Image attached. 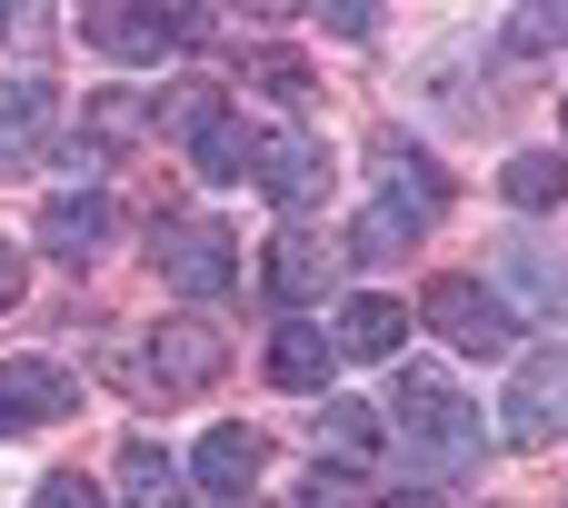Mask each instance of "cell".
Here are the masks:
<instances>
[{
  "mask_svg": "<svg viewBox=\"0 0 568 508\" xmlns=\"http://www.w3.org/2000/svg\"><path fill=\"white\" fill-rule=\"evenodd\" d=\"M120 499L130 508H190V469H180L160 439H130V449H120Z\"/></svg>",
  "mask_w": 568,
  "mask_h": 508,
  "instance_id": "obj_16",
  "label": "cell"
},
{
  "mask_svg": "<svg viewBox=\"0 0 568 508\" xmlns=\"http://www.w3.org/2000/svg\"><path fill=\"white\" fill-rule=\"evenodd\" d=\"M250 190L270 200V210H320V190H329V150L320 140H300V130H260V170H250Z\"/></svg>",
  "mask_w": 568,
  "mask_h": 508,
  "instance_id": "obj_6",
  "label": "cell"
},
{
  "mask_svg": "<svg viewBox=\"0 0 568 508\" xmlns=\"http://www.w3.org/2000/svg\"><path fill=\"white\" fill-rule=\"evenodd\" d=\"M150 260H160V280H170L180 299H220V289L240 280V240H230L220 220H160Z\"/></svg>",
  "mask_w": 568,
  "mask_h": 508,
  "instance_id": "obj_5",
  "label": "cell"
},
{
  "mask_svg": "<svg viewBox=\"0 0 568 508\" xmlns=\"http://www.w3.org/2000/svg\"><path fill=\"white\" fill-rule=\"evenodd\" d=\"M110 220H120V210H110V190H50V200H40V250L80 270V260H100V250H110Z\"/></svg>",
  "mask_w": 568,
  "mask_h": 508,
  "instance_id": "obj_10",
  "label": "cell"
},
{
  "mask_svg": "<svg viewBox=\"0 0 568 508\" xmlns=\"http://www.w3.org/2000/svg\"><path fill=\"white\" fill-rule=\"evenodd\" d=\"M220 369H230V339L210 319H160L150 329V379L160 389H210Z\"/></svg>",
  "mask_w": 568,
  "mask_h": 508,
  "instance_id": "obj_12",
  "label": "cell"
},
{
  "mask_svg": "<svg viewBox=\"0 0 568 508\" xmlns=\"http://www.w3.org/2000/svg\"><path fill=\"white\" fill-rule=\"evenodd\" d=\"M329 289H339V250L320 230H280L270 240V299L280 309H320Z\"/></svg>",
  "mask_w": 568,
  "mask_h": 508,
  "instance_id": "obj_11",
  "label": "cell"
},
{
  "mask_svg": "<svg viewBox=\"0 0 568 508\" xmlns=\"http://www.w3.org/2000/svg\"><path fill=\"white\" fill-rule=\"evenodd\" d=\"M320 449H329L339 469H369V449H379V409H369V399H329V409H320Z\"/></svg>",
  "mask_w": 568,
  "mask_h": 508,
  "instance_id": "obj_18",
  "label": "cell"
},
{
  "mask_svg": "<svg viewBox=\"0 0 568 508\" xmlns=\"http://www.w3.org/2000/svg\"><path fill=\"white\" fill-rule=\"evenodd\" d=\"M260 469H270L260 429H210V439L190 449V489H210V499H250V489H260Z\"/></svg>",
  "mask_w": 568,
  "mask_h": 508,
  "instance_id": "obj_14",
  "label": "cell"
},
{
  "mask_svg": "<svg viewBox=\"0 0 568 508\" xmlns=\"http://www.w3.org/2000/svg\"><path fill=\"white\" fill-rule=\"evenodd\" d=\"M439 200H449V180L429 170V150H389V180H379V200H369V210L349 220V250H339V260L379 270V260L419 250V230L439 220Z\"/></svg>",
  "mask_w": 568,
  "mask_h": 508,
  "instance_id": "obj_2",
  "label": "cell"
},
{
  "mask_svg": "<svg viewBox=\"0 0 568 508\" xmlns=\"http://www.w3.org/2000/svg\"><path fill=\"white\" fill-rule=\"evenodd\" d=\"M559 40H568V10H549V0L509 20V50H559Z\"/></svg>",
  "mask_w": 568,
  "mask_h": 508,
  "instance_id": "obj_23",
  "label": "cell"
},
{
  "mask_svg": "<svg viewBox=\"0 0 568 508\" xmlns=\"http://www.w3.org/2000/svg\"><path fill=\"white\" fill-rule=\"evenodd\" d=\"M10 299H20V250L0 240V309H10Z\"/></svg>",
  "mask_w": 568,
  "mask_h": 508,
  "instance_id": "obj_25",
  "label": "cell"
},
{
  "mask_svg": "<svg viewBox=\"0 0 568 508\" xmlns=\"http://www.w3.org/2000/svg\"><path fill=\"white\" fill-rule=\"evenodd\" d=\"M300 508H379V489H369V469H339V459H320L310 469V499Z\"/></svg>",
  "mask_w": 568,
  "mask_h": 508,
  "instance_id": "obj_21",
  "label": "cell"
},
{
  "mask_svg": "<svg viewBox=\"0 0 568 508\" xmlns=\"http://www.w3.org/2000/svg\"><path fill=\"white\" fill-rule=\"evenodd\" d=\"M80 130H90L80 150L100 160V140H140V130H150V100H140V90H100V100L80 110Z\"/></svg>",
  "mask_w": 568,
  "mask_h": 508,
  "instance_id": "obj_20",
  "label": "cell"
},
{
  "mask_svg": "<svg viewBox=\"0 0 568 508\" xmlns=\"http://www.w3.org/2000/svg\"><path fill=\"white\" fill-rule=\"evenodd\" d=\"M329 369H339V349H329L320 319H280V329H270V379H280L290 399H329Z\"/></svg>",
  "mask_w": 568,
  "mask_h": 508,
  "instance_id": "obj_13",
  "label": "cell"
},
{
  "mask_svg": "<svg viewBox=\"0 0 568 508\" xmlns=\"http://www.w3.org/2000/svg\"><path fill=\"white\" fill-rule=\"evenodd\" d=\"M200 30H210L200 10H160V0H100V10H80V40L110 50V60H130V70H160V60L190 50Z\"/></svg>",
  "mask_w": 568,
  "mask_h": 508,
  "instance_id": "obj_3",
  "label": "cell"
},
{
  "mask_svg": "<svg viewBox=\"0 0 568 508\" xmlns=\"http://www.w3.org/2000/svg\"><path fill=\"white\" fill-rule=\"evenodd\" d=\"M190 170H200V180H220V190H230V180H250V170H260V130H250V120H230V110H210V120L190 130Z\"/></svg>",
  "mask_w": 568,
  "mask_h": 508,
  "instance_id": "obj_15",
  "label": "cell"
},
{
  "mask_svg": "<svg viewBox=\"0 0 568 508\" xmlns=\"http://www.w3.org/2000/svg\"><path fill=\"white\" fill-rule=\"evenodd\" d=\"M419 319H429L449 349H469V359H509V349H519V309H509L489 280H429Z\"/></svg>",
  "mask_w": 568,
  "mask_h": 508,
  "instance_id": "obj_4",
  "label": "cell"
},
{
  "mask_svg": "<svg viewBox=\"0 0 568 508\" xmlns=\"http://www.w3.org/2000/svg\"><path fill=\"white\" fill-rule=\"evenodd\" d=\"M60 130V80L50 70H10L0 80V170H30Z\"/></svg>",
  "mask_w": 568,
  "mask_h": 508,
  "instance_id": "obj_7",
  "label": "cell"
},
{
  "mask_svg": "<svg viewBox=\"0 0 568 508\" xmlns=\"http://www.w3.org/2000/svg\"><path fill=\"white\" fill-rule=\"evenodd\" d=\"M559 409H568V339H559V349H539V359L509 379V419H499L509 449H539V439L559 429Z\"/></svg>",
  "mask_w": 568,
  "mask_h": 508,
  "instance_id": "obj_9",
  "label": "cell"
},
{
  "mask_svg": "<svg viewBox=\"0 0 568 508\" xmlns=\"http://www.w3.org/2000/svg\"><path fill=\"white\" fill-rule=\"evenodd\" d=\"M250 80L280 90V100H310V60L300 50H250Z\"/></svg>",
  "mask_w": 568,
  "mask_h": 508,
  "instance_id": "obj_22",
  "label": "cell"
},
{
  "mask_svg": "<svg viewBox=\"0 0 568 508\" xmlns=\"http://www.w3.org/2000/svg\"><path fill=\"white\" fill-rule=\"evenodd\" d=\"M379 429H389L429 479H469V469L489 459V439H479V399H459L439 369H399V379H389Z\"/></svg>",
  "mask_w": 568,
  "mask_h": 508,
  "instance_id": "obj_1",
  "label": "cell"
},
{
  "mask_svg": "<svg viewBox=\"0 0 568 508\" xmlns=\"http://www.w3.org/2000/svg\"><path fill=\"white\" fill-rule=\"evenodd\" d=\"M30 508H100V489H90L80 469H50V479L30 489Z\"/></svg>",
  "mask_w": 568,
  "mask_h": 508,
  "instance_id": "obj_24",
  "label": "cell"
},
{
  "mask_svg": "<svg viewBox=\"0 0 568 508\" xmlns=\"http://www.w3.org/2000/svg\"><path fill=\"white\" fill-rule=\"evenodd\" d=\"M399 339H409V309H399V299H349L339 329H329L339 359H399Z\"/></svg>",
  "mask_w": 568,
  "mask_h": 508,
  "instance_id": "obj_17",
  "label": "cell"
},
{
  "mask_svg": "<svg viewBox=\"0 0 568 508\" xmlns=\"http://www.w3.org/2000/svg\"><path fill=\"white\" fill-rule=\"evenodd\" d=\"M559 140H568V100H559Z\"/></svg>",
  "mask_w": 568,
  "mask_h": 508,
  "instance_id": "obj_26",
  "label": "cell"
},
{
  "mask_svg": "<svg viewBox=\"0 0 568 508\" xmlns=\"http://www.w3.org/2000/svg\"><path fill=\"white\" fill-rule=\"evenodd\" d=\"M70 409H80V379H70L60 359H0V439L50 429V419H70Z\"/></svg>",
  "mask_w": 568,
  "mask_h": 508,
  "instance_id": "obj_8",
  "label": "cell"
},
{
  "mask_svg": "<svg viewBox=\"0 0 568 508\" xmlns=\"http://www.w3.org/2000/svg\"><path fill=\"white\" fill-rule=\"evenodd\" d=\"M499 190H509L519 210H559V200H568V160H559V150H519V160L499 170Z\"/></svg>",
  "mask_w": 568,
  "mask_h": 508,
  "instance_id": "obj_19",
  "label": "cell"
}]
</instances>
